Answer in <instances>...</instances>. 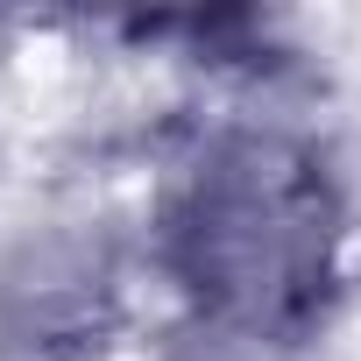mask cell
<instances>
[{
    "mask_svg": "<svg viewBox=\"0 0 361 361\" xmlns=\"http://www.w3.org/2000/svg\"><path fill=\"white\" fill-rule=\"evenodd\" d=\"M354 213L326 142L262 106L177 135L142 220V269L177 319L312 347L347 290Z\"/></svg>",
    "mask_w": 361,
    "mask_h": 361,
    "instance_id": "1",
    "label": "cell"
},
{
    "mask_svg": "<svg viewBox=\"0 0 361 361\" xmlns=\"http://www.w3.org/2000/svg\"><path fill=\"white\" fill-rule=\"evenodd\" d=\"M128 298V255L92 220H50L0 248V361H78Z\"/></svg>",
    "mask_w": 361,
    "mask_h": 361,
    "instance_id": "2",
    "label": "cell"
}]
</instances>
